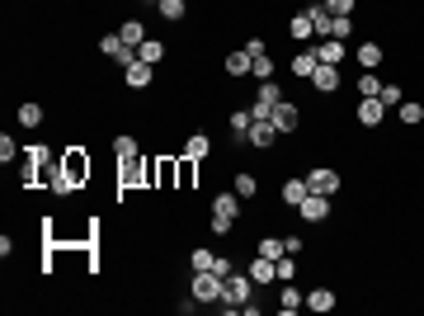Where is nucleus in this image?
I'll return each instance as SVG.
<instances>
[{"mask_svg": "<svg viewBox=\"0 0 424 316\" xmlns=\"http://www.w3.org/2000/svg\"><path fill=\"white\" fill-rule=\"evenodd\" d=\"M307 194H311V184H307V175H297V179H288V184H283V203H288V208H297Z\"/></svg>", "mask_w": 424, "mask_h": 316, "instance_id": "f3484780", "label": "nucleus"}, {"mask_svg": "<svg viewBox=\"0 0 424 316\" xmlns=\"http://www.w3.org/2000/svg\"><path fill=\"white\" fill-rule=\"evenodd\" d=\"M137 57L146 66H160V62H165V43H160V38H146V43L137 48Z\"/></svg>", "mask_w": 424, "mask_h": 316, "instance_id": "5701e85b", "label": "nucleus"}, {"mask_svg": "<svg viewBox=\"0 0 424 316\" xmlns=\"http://www.w3.org/2000/svg\"><path fill=\"white\" fill-rule=\"evenodd\" d=\"M193 175H198V160L179 156V189H193Z\"/></svg>", "mask_w": 424, "mask_h": 316, "instance_id": "c9c22d12", "label": "nucleus"}, {"mask_svg": "<svg viewBox=\"0 0 424 316\" xmlns=\"http://www.w3.org/2000/svg\"><path fill=\"white\" fill-rule=\"evenodd\" d=\"M354 113H359V123H363V127H377L382 118H387V104L373 95V99H359V109H354Z\"/></svg>", "mask_w": 424, "mask_h": 316, "instance_id": "4468645a", "label": "nucleus"}, {"mask_svg": "<svg viewBox=\"0 0 424 316\" xmlns=\"http://www.w3.org/2000/svg\"><path fill=\"white\" fill-rule=\"evenodd\" d=\"M113 156H118V165H127V160H137V156H141L137 137H132V132H123V137L113 142Z\"/></svg>", "mask_w": 424, "mask_h": 316, "instance_id": "412c9836", "label": "nucleus"}, {"mask_svg": "<svg viewBox=\"0 0 424 316\" xmlns=\"http://www.w3.org/2000/svg\"><path fill=\"white\" fill-rule=\"evenodd\" d=\"M212 232H217V236H231V232H236V217H221V213H212Z\"/></svg>", "mask_w": 424, "mask_h": 316, "instance_id": "37998d69", "label": "nucleus"}, {"mask_svg": "<svg viewBox=\"0 0 424 316\" xmlns=\"http://www.w3.org/2000/svg\"><path fill=\"white\" fill-rule=\"evenodd\" d=\"M250 66H255V57H250L245 48L226 52V76H250Z\"/></svg>", "mask_w": 424, "mask_h": 316, "instance_id": "a211bd4d", "label": "nucleus"}, {"mask_svg": "<svg viewBox=\"0 0 424 316\" xmlns=\"http://www.w3.org/2000/svg\"><path fill=\"white\" fill-rule=\"evenodd\" d=\"M231 189L240 194V198H255V189H259V179H255L250 170H240V175H236V184H231Z\"/></svg>", "mask_w": 424, "mask_h": 316, "instance_id": "f704fd0d", "label": "nucleus"}, {"mask_svg": "<svg viewBox=\"0 0 424 316\" xmlns=\"http://www.w3.org/2000/svg\"><path fill=\"white\" fill-rule=\"evenodd\" d=\"M278 265V284H293L297 279V265H293V255H283V260H274Z\"/></svg>", "mask_w": 424, "mask_h": 316, "instance_id": "ea45409f", "label": "nucleus"}, {"mask_svg": "<svg viewBox=\"0 0 424 316\" xmlns=\"http://www.w3.org/2000/svg\"><path fill=\"white\" fill-rule=\"evenodd\" d=\"M151 76H156V66H146L141 57H137L132 66H123V80H127V90H146V85H151Z\"/></svg>", "mask_w": 424, "mask_h": 316, "instance_id": "f8f14e48", "label": "nucleus"}, {"mask_svg": "<svg viewBox=\"0 0 424 316\" xmlns=\"http://www.w3.org/2000/svg\"><path fill=\"white\" fill-rule=\"evenodd\" d=\"M307 307H311V312H330V307H335V293H330V288H311V293H307Z\"/></svg>", "mask_w": 424, "mask_h": 316, "instance_id": "c85d7f7f", "label": "nucleus"}, {"mask_svg": "<svg viewBox=\"0 0 424 316\" xmlns=\"http://www.w3.org/2000/svg\"><path fill=\"white\" fill-rule=\"evenodd\" d=\"M382 104H387V109H401V99H406V90H401V85H392V80H387V85H382Z\"/></svg>", "mask_w": 424, "mask_h": 316, "instance_id": "58836bf2", "label": "nucleus"}, {"mask_svg": "<svg viewBox=\"0 0 424 316\" xmlns=\"http://www.w3.org/2000/svg\"><path fill=\"white\" fill-rule=\"evenodd\" d=\"M188 265H193V269H212V265H217V255L207 251V246H198V251H193V260H188Z\"/></svg>", "mask_w": 424, "mask_h": 316, "instance_id": "79ce46f5", "label": "nucleus"}, {"mask_svg": "<svg viewBox=\"0 0 424 316\" xmlns=\"http://www.w3.org/2000/svg\"><path fill=\"white\" fill-rule=\"evenodd\" d=\"M151 179H156V189H179V160L156 156L151 160Z\"/></svg>", "mask_w": 424, "mask_h": 316, "instance_id": "423d86ee", "label": "nucleus"}, {"mask_svg": "<svg viewBox=\"0 0 424 316\" xmlns=\"http://www.w3.org/2000/svg\"><path fill=\"white\" fill-rule=\"evenodd\" d=\"M250 293H255V279L236 269V274H226V284H221V307H226V312H240V307L250 302Z\"/></svg>", "mask_w": 424, "mask_h": 316, "instance_id": "f257e3e1", "label": "nucleus"}, {"mask_svg": "<svg viewBox=\"0 0 424 316\" xmlns=\"http://www.w3.org/2000/svg\"><path fill=\"white\" fill-rule=\"evenodd\" d=\"M297 213H302L307 227H311V222H326L330 217V198H326V194H307V198L297 203Z\"/></svg>", "mask_w": 424, "mask_h": 316, "instance_id": "6e6552de", "label": "nucleus"}, {"mask_svg": "<svg viewBox=\"0 0 424 316\" xmlns=\"http://www.w3.org/2000/svg\"><path fill=\"white\" fill-rule=\"evenodd\" d=\"M307 184H311V194H326V198H335V194L345 189L340 170H330V165H316V170L307 175Z\"/></svg>", "mask_w": 424, "mask_h": 316, "instance_id": "39448f33", "label": "nucleus"}, {"mask_svg": "<svg viewBox=\"0 0 424 316\" xmlns=\"http://www.w3.org/2000/svg\"><path fill=\"white\" fill-rule=\"evenodd\" d=\"M311 71H316V48L311 52H297V57H293V76L311 80Z\"/></svg>", "mask_w": 424, "mask_h": 316, "instance_id": "c756f323", "label": "nucleus"}, {"mask_svg": "<svg viewBox=\"0 0 424 316\" xmlns=\"http://www.w3.org/2000/svg\"><path fill=\"white\" fill-rule=\"evenodd\" d=\"M274 137H278L274 118H255V123H250V132H245V142H250L255 151H269V146H274Z\"/></svg>", "mask_w": 424, "mask_h": 316, "instance_id": "0eeeda50", "label": "nucleus"}, {"mask_svg": "<svg viewBox=\"0 0 424 316\" xmlns=\"http://www.w3.org/2000/svg\"><path fill=\"white\" fill-rule=\"evenodd\" d=\"M307 15H311V29H316V38H330V24H335V15H330L326 5H311Z\"/></svg>", "mask_w": 424, "mask_h": 316, "instance_id": "b1692460", "label": "nucleus"}, {"mask_svg": "<svg viewBox=\"0 0 424 316\" xmlns=\"http://www.w3.org/2000/svg\"><path fill=\"white\" fill-rule=\"evenodd\" d=\"M250 76H255V80H274V57H269V52H259V57H255Z\"/></svg>", "mask_w": 424, "mask_h": 316, "instance_id": "4c0bfd02", "label": "nucleus"}, {"mask_svg": "<svg viewBox=\"0 0 424 316\" xmlns=\"http://www.w3.org/2000/svg\"><path fill=\"white\" fill-rule=\"evenodd\" d=\"M269 118H274V127H278V132H297V127H302V109L293 104V99H283Z\"/></svg>", "mask_w": 424, "mask_h": 316, "instance_id": "9d476101", "label": "nucleus"}, {"mask_svg": "<svg viewBox=\"0 0 424 316\" xmlns=\"http://www.w3.org/2000/svg\"><path fill=\"white\" fill-rule=\"evenodd\" d=\"M207 151H212V142H207V132H193V137L184 142V156H193V160H203Z\"/></svg>", "mask_w": 424, "mask_h": 316, "instance_id": "cd10ccee", "label": "nucleus"}, {"mask_svg": "<svg viewBox=\"0 0 424 316\" xmlns=\"http://www.w3.org/2000/svg\"><path fill=\"white\" fill-rule=\"evenodd\" d=\"M245 274H250V279H255V288H269V284H274V279H278V265H274V260H264V255H255V260H250V269H245Z\"/></svg>", "mask_w": 424, "mask_h": 316, "instance_id": "ddd939ff", "label": "nucleus"}, {"mask_svg": "<svg viewBox=\"0 0 424 316\" xmlns=\"http://www.w3.org/2000/svg\"><path fill=\"white\" fill-rule=\"evenodd\" d=\"M288 38H297V43H311V38H316L311 15H293V19H288Z\"/></svg>", "mask_w": 424, "mask_h": 316, "instance_id": "aec40b11", "label": "nucleus"}, {"mask_svg": "<svg viewBox=\"0 0 424 316\" xmlns=\"http://www.w3.org/2000/svg\"><path fill=\"white\" fill-rule=\"evenodd\" d=\"M156 10H160V19H170V24H179V19L188 15L184 0H156Z\"/></svg>", "mask_w": 424, "mask_h": 316, "instance_id": "a878e982", "label": "nucleus"}, {"mask_svg": "<svg viewBox=\"0 0 424 316\" xmlns=\"http://www.w3.org/2000/svg\"><path fill=\"white\" fill-rule=\"evenodd\" d=\"M250 123H255V109H236L231 113V137H245V132H250Z\"/></svg>", "mask_w": 424, "mask_h": 316, "instance_id": "473e14b6", "label": "nucleus"}, {"mask_svg": "<svg viewBox=\"0 0 424 316\" xmlns=\"http://www.w3.org/2000/svg\"><path fill=\"white\" fill-rule=\"evenodd\" d=\"M245 52H250V57H259V52H269V43H264V38H245Z\"/></svg>", "mask_w": 424, "mask_h": 316, "instance_id": "a18cd8bd", "label": "nucleus"}, {"mask_svg": "<svg viewBox=\"0 0 424 316\" xmlns=\"http://www.w3.org/2000/svg\"><path fill=\"white\" fill-rule=\"evenodd\" d=\"M118 38H123L127 48H141V43H146V24H141V19H123Z\"/></svg>", "mask_w": 424, "mask_h": 316, "instance_id": "6ab92c4d", "label": "nucleus"}, {"mask_svg": "<svg viewBox=\"0 0 424 316\" xmlns=\"http://www.w3.org/2000/svg\"><path fill=\"white\" fill-rule=\"evenodd\" d=\"M382 85H387V80L368 71V76H359V95H363V99H373V95H382Z\"/></svg>", "mask_w": 424, "mask_h": 316, "instance_id": "e433bc0d", "label": "nucleus"}, {"mask_svg": "<svg viewBox=\"0 0 424 316\" xmlns=\"http://www.w3.org/2000/svg\"><path fill=\"white\" fill-rule=\"evenodd\" d=\"M278 104H283V90L274 85V80H259V85H255V104H250L255 118H269V113L278 109Z\"/></svg>", "mask_w": 424, "mask_h": 316, "instance_id": "20e7f679", "label": "nucleus"}, {"mask_svg": "<svg viewBox=\"0 0 424 316\" xmlns=\"http://www.w3.org/2000/svg\"><path fill=\"white\" fill-rule=\"evenodd\" d=\"M146 175H151V165H146L141 156H137V160H127V165H118V189H137Z\"/></svg>", "mask_w": 424, "mask_h": 316, "instance_id": "9b49d317", "label": "nucleus"}, {"mask_svg": "<svg viewBox=\"0 0 424 316\" xmlns=\"http://www.w3.org/2000/svg\"><path fill=\"white\" fill-rule=\"evenodd\" d=\"M330 15H354V0H326Z\"/></svg>", "mask_w": 424, "mask_h": 316, "instance_id": "c03bdc74", "label": "nucleus"}, {"mask_svg": "<svg viewBox=\"0 0 424 316\" xmlns=\"http://www.w3.org/2000/svg\"><path fill=\"white\" fill-rule=\"evenodd\" d=\"M302 307H307V298H302L293 284H283V293H278V312H283V316H293V312H302Z\"/></svg>", "mask_w": 424, "mask_h": 316, "instance_id": "4be33fe9", "label": "nucleus"}, {"mask_svg": "<svg viewBox=\"0 0 424 316\" xmlns=\"http://www.w3.org/2000/svg\"><path fill=\"white\" fill-rule=\"evenodd\" d=\"M330 38L349 43V38H354V15H335V24H330Z\"/></svg>", "mask_w": 424, "mask_h": 316, "instance_id": "7c9ffc66", "label": "nucleus"}, {"mask_svg": "<svg viewBox=\"0 0 424 316\" xmlns=\"http://www.w3.org/2000/svg\"><path fill=\"white\" fill-rule=\"evenodd\" d=\"M141 5H156V0H141Z\"/></svg>", "mask_w": 424, "mask_h": 316, "instance_id": "49530a36", "label": "nucleus"}, {"mask_svg": "<svg viewBox=\"0 0 424 316\" xmlns=\"http://www.w3.org/2000/svg\"><path fill=\"white\" fill-rule=\"evenodd\" d=\"M212 213H221V217H240V194H236V189H221L217 198H212Z\"/></svg>", "mask_w": 424, "mask_h": 316, "instance_id": "dca6fc26", "label": "nucleus"}, {"mask_svg": "<svg viewBox=\"0 0 424 316\" xmlns=\"http://www.w3.org/2000/svg\"><path fill=\"white\" fill-rule=\"evenodd\" d=\"M359 66L363 71H377L382 66V43H359Z\"/></svg>", "mask_w": 424, "mask_h": 316, "instance_id": "393cba45", "label": "nucleus"}, {"mask_svg": "<svg viewBox=\"0 0 424 316\" xmlns=\"http://www.w3.org/2000/svg\"><path fill=\"white\" fill-rule=\"evenodd\" d=\"M62 175H66V189H80V184L90 179V156H85L80 146L62 151Z\"/></svg>", "mask_w": 424, "mask_h": 316, "instance_id": "7ed1b4c3", "label": "nucleus"}, {"mask_svg": "<svg viewBox=\"0 0 424 316\" xmlns=\"http://www.w3.org/2000/svg\"><path fill=\"white\" fill-rule=\"evenodd\" d=\"M43 118H47L43 104H33V99H29V104H19V123H24V127H43Z\"/></svg>", "mask_w": 424, "mask_h": 316, "instance_id": "bb28decb", "label": "nucleus"}, {"mask_svg": "<svg viewBox=\"0 0 424 316\" xmlns=\"http://www.w3.org/2000/svg\"><path fill=\"white\" fill-rule=\"evenodd\" d=\"M221 284L226 279L217 269H193V288L188 293H193V302H221Z\"/></svg>", "mask_w": 424, "mask_h": 316, "instance_id": "f03ea898", "label": "nucleus"}, {"mask_svg": "<svg viewBox=\"0 0 424 316\" xmlns=\"http://www.w3.org/2000/svg\"><path fill=\"white\" fill-rule=\"evenodd\" d=\"M259 255H264V260H283V255H288V241L264 236V241H259Z\"/></svg>", "mask_w": 424, "mask_h": 316, "instance_id": "72a5a7b5", "label": "nucleus"}, {"mask_svg": "<svg viewBox=\"0 0 424 316\" xmlns=\"http://www.w3.org/2000/svg\"><path fill=\"white\" fill-rule=\"evenodd\" d=\"M340 66H330V62H316V71H311V85L316 90H321V95H335V90H340Z\"/></svg>", "mask_w": 424, "mask_h": 316, "instance_id": "1a4fd4ad", "label": "nucleus"}, {"mask_svg": "<svg viewBox=\"0 0 424 316\" xmlns=\"http://www.w3.org/2000/svg\"><path fill=\"white\" fill-rule=\"evenodd\" d=\"M316 62L340 66V62H345V43H340V38H321V43H316Z\"/></svg>", "mask_w": 424, "mask_h": 316, "instance_id": "2eb2a0df", "label": "nucleus"}, {"mask_svg": "<svg viewBox=\"0 0 424 316\" xmlns=\"http://www.w3.org/2000/svg\"><path fill=\"white\" fill-rule=\"evenodd\" d=\"M19 156H24V151H19V146H15V137L5 132V137H0V160L10 165V160H19Z\"/></svg>", "mask_w": 424, "mask_h": 316, "instance_id": "a19ab883", "label": "nucleus"}, {"mask_svg": "<svg viewBox=\"0 0 424 316\" xmlns=\"http://www.w3.org/2000/svg\"><path fill=\"white\" fill-rule=\"evenodd\" d=\"M396 113H401V123H410V127L424 123V104H415V99H401V109Z\"/></svg>", "mask_w": 424, "mask_h": 316, "instance_id": "2f4dec72", "label": "nucleus"}]
</instances>
